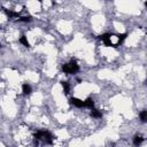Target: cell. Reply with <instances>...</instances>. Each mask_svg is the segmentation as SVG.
<instances>
[{"label":"cell","instance_id":"3957f363","mask_svg":"<svg viewBox=\"0 0 147 147\" xmlns=\"http://www.w3.org/2000/svg\"><path fill=\"white\" fill-rule=\"evenodd\" d=\"M70 104L74 105V106L77 107V108L84 107V101L80 100V99H78V98H71V99H70Z\"/></svg>","mask_w":147,"mask_h":147},{"label":"cell","instance_id":"5b68a950","mask_svg":"<svg viewBox=\"0 0 147 147\" xmlns=\"http://www.w3.org/2000/svg\"><path fill=\"white\" fill-rule=\"evenodd\" d=\"M22 92H23L25 95H29V94L32 92V87H31V85H29L28 83H24V84L22 85Z\"/></svg>","mask_w":147,"mask_h":147},{"label":"cell","instance_id":"52a82bcc","mask_svg":"<svg viewBox=\"0 0 147 147\" xmlns=\"http://www.w3.org/2000/svg\"><path fill=\"white\" fill-rule=\"evenodd\" d=\"M91 116L94 118H101L102 117V113L99 109H91Z\"/></svg>","mask_w":147,"mask_h":147},{"label":"cell","instance_id":"ba28073f","mask_svg":"<svg viewBox=\"0 0 147 147\" xmlns=\"http://www.w3.org/2000/svg\"><path fill=\"white\" fill-rule=\"evenodd\" d=\"M19 41H20L23 46H25V47H30V43H29V40H28V38H27L25 36H21V37H20V39H19Z\"/></svg>","mask_w":147,"mask_h":147},{"label":"cell","instance_id":"277c9868","mask_svg":"<svg viewBox=\"0 0 147 147\" xmlns=\"http://www.w3.org/2000/svg\"><path fill=\"white\" fill-rule=\"evenodd\" d=\"M84 107L85 108H88V109H93L94 108V101L92 98H86L84 100Z\"/></svg>","mask_w":147,"mask_h":147},{"label":"cell","instance_id":"30bf717a","mask_svg":"<svg viewBox=\"0 0 147 147\" xmlns=\"http://www.w3.org/2000/svg\"><path fill=\"white\" fill-rule=\"evenodd\" d=\"M31 21H32V17L30 15H28V16H20L17 19V22H31Z\"/></svg>","mask_w":147,"mask_h":147},{"label":"cell","instance_id":"8992f818","mask_svg":"<svg viewBox=\"0 0 147 147\" xmlns=\"http://www.w3.org/2000/svg\"><path fill=\"white\" fill-rule=\"evenodd\" d=\"M144 142V138L141 137V136H134V138H133V145L136 146V147H139L141 144Z\"/></svg>","mask_w":147,"mask_h":147},{"label":"cell","instance_id":"6da1fadb","mask_svg":"<svg viewBox=\"0 0 147 147\" xmlns=\"http://www.w3.org/2000/svg\"><path fill=\"white\" fill-rule=\"evenodd\" d=\"M35 139L36 140H43V141H45L46 144H53V136L51 134V132H48V131H46V130H39V131H37L36 133H35Z\"/></svg>","mask_w":147,"mask_h":147},{"label":"cell","instance_id":"9c48e42d","mask_svg":"<svg viewBox=\"0 0 147 147\" xmlns=\"http://www.w3.org/2000/svg\"><path fill=\"white\" fill-rule=\"evenodd\" d=\"M61 85H62L63 92H65L66 94H68V93H69V91H70V85H69V83H68V82H62V83H61Z\"/></svg>","mask_w":147,"mask_h":147},{"label":"cell","instance_id":"7a4b0ae2","mask_svg":"<svg viewBox=\"0 0 147 147\" xmlns=\"http://www.w3.org/2000/svg\"><path fill=\"white\" fill-rule=\"evenodd\" d=\"M62 70L65 74H68V75H71V74H76L79 71V66L77 65V62L75 60H71V62L69 63H65L62 66Z\"/></svg>","mask_w":147,"mask_h":147},{"label":"cell","instance_id":"8fae6325","mask_svg":"<svg viewBox=\"0 0 147 147\" xmlns=\"http://www.w3.org/2000/svg\"><path fill=\"white\" fill-rule=\"evenodd\" d=\"M139 117H140V120H141V122H146V120H147V110H142L140 114H139Z\"/></svg>","mask_w":147,"mask_h":147}]
</instances>
